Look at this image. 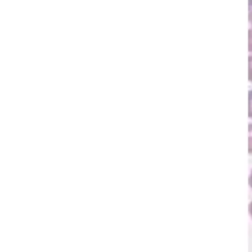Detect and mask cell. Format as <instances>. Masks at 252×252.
<instances>
[{
	"mask_svg": "<svg viewBox=\"0 0 252 252\" xmlns=\"http://www.w3.org/2000/svg\"><path fill=\"white\" fill-rule=\"evenodd\" d=\"M248 153L252 155V123L248 124Z\"/></svg>",
	"mask_w": 252,
	"mask_h": 252,
	"instance_id": "cell-1",
	"label": "cell"
},
{
	"mask_svg": "<svg viewBox=\"0 0 252 252\" xmlns=\"http://www.w3.org/2000/svg\"><path fill=\"white\" fill-rule=\"evenodd\" d=\"M248 117L252 119V90L248 92Z\"/></svg>",
	"mask_w": 252,
	"mask_h": 252,
	"instance_id": "cell-2",
	"label": "cell"
},
{
	"mask_svg": "<svg viewBox=\"0 0 252 252\" xmlns=\"http://www.w3.org/2000/svg\"><path fill=\"white\" fill-rule=\"evenodd\" d=\"M248 80L252 83V54L248 57Z\"/></svg>",
	"mask_w": 252,
	"mask_h": 252,
	"instance_id": "cell-3",
	"label": "cell"
},
{
	"mask_svg": "<svg viewBox=\"0 0 252 252\" xmlns=\"http://www.w3.org/2000/svg\"><path fill=\"white\" fill-rule=\"evenodd\" d=\"M248 51L252 53V28L248 30Z\"/></svg>",
	"mask_w": 252,
	"mask_h": 252,
	"instance_id": "cell-4",
	"label": "cell"
},
{
	"mask_svg": "<svg viewBox=\"0 0 252 252\" xmlns=\"http://www.w3.org/2000/svg\"><path fill=\"white\" fill-rule=\"evenodd\" d=\"M248 21H249V23L251 25V28H252V10H249V12H248Z\"/></svg>",
	"mask_w": 252,
	"mask_h": 252,
	"instance_id": "cell-5",
	"label": "cell"
},
{
	"mask_svg": "<svg viewBox=\"0 0 252 252\" xmlns=\"http://www.w3.org/2000/svg\"><path fill=\"white\" fill-rule=\"evenodd\" d=\"M248 184L250 186V188L252 189V170L250 172V175H249V178H248Z\"/></svg>",
	"mask_w": 252,
	"mask_h": 252,
	"instance_id": "cell-6",
	"label": "cell"
},
{
	"mask_svg": "<svg viewBox=\"0 0 252 252\" xmlns=\"http://www.w3.org/2000/svg\"><path fill=\"white\" fill-rule=\"evenodd\" d=\"M248 212H249L250 217L252 218V201L249 203V206H248Z\"/></svg>",
	"mask_w": 252,
	"mask_h": 252,
	"instance_id": "cell-7",
	"label": "cell"
}]
</instances>
